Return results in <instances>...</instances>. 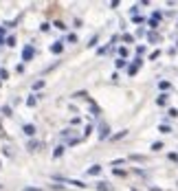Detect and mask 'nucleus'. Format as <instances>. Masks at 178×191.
Here are the masks:
<instances>
[{"mask_svg":"<svg viewBox=\"0 0 178 191\" xmlns=\"http://www.w3.org/2000/svg\"><path fill=\"white\" fill-rule=\"evenodd\" d=\"M156 103H158V105H165V103H167V94H158Z\"/></svg>","mask_w":178,"mask_h":191,"instance_id":"423d86ee","label":"nucleus"},{"mask_svg":"<svg viewBox=\"0 0 178 191\" xmlns=\"http://www.w3.org/2000/svg\"><path fill=\"white\" fill-rule=\"evenodd\" d=\"M37 147H40V143H35V141L29 143V149H37Z\"/></svg>","mask_w":178,"mask_h":191,"instance_id":"aec40b11","label":"nucleus"},{"mask_svg":"<svg viewBox=\"0 0 178 191\" xmlns=\"http://www.w3.org/2000/svg\"><path fill=\"white\" fill-rule=\"evenodd\" d=\"M97 189H99V191H110L108 187H105V182H99V184H97Z\"/></svg>","mask_w":178,"mask_h":191,"instance_id":"ddd939ff","label":"nucleus"},{"mask_svg":"<svg viewBox=\"0 0 178 191\" xmlns=\"http://www.w3.org/2000/svg\"><path fill=\"white\" fill-rule=\"evenodd\" d=\"M2 134H4V132H2V127H0V136H2Z\"/></svg>","mask_w":178,"mask_h":191,"instance_id":"4be33fe9","label":"nucleus"},{"mask_svg":"<svg viewBox=\"0 0 178 191\" xmlns=\"http://www.w3.org/2000/svg\"><path fill=\"white\" fill-rule=\"evenodd\" d=\"M22 191H42V189H35V187H26V189H22Z\"/></svg>","mask_w":178,"mask_h":191,"instance_id":"412c9836","label":"nucleus"},{"mask_svg":"<svg viewBox=\"0 0 178 191\" xmlns=\"http://www.w3.org/2000/svg\"><path fill=\"white\" fill-rule=\"evenodd\" d=\"M158 86H160V88H163V90H167V88H171V86H169V81H165V79H163V81H160V83H158Z\"/></svg>","mask_w":178,"mask_h":191,"instance_id":"9d476101","label":"nucleus"},{"mask_svg":"<svg viewBox=\"0 0 178 191\" xmlns=\"http://www.w3.org/2000/svg\"><path fill=\"white\" fill-rule=\"evenodd\" d=\"M22 132H24L26 136H33V134H35V125H31V123H26V125H22Z\"/></svg>","mask_w":178,"mask_h":191,"instance_id":"f03ea898","label":"nucleus"},{"mask_svg":"<svg viewBox=\"0 0 178 191\" xmlns=\"http://www.w3.org/2000/svg\"><path fill=\"white\" fill-rule=\"evenodd\" d=\"M88 173H90V176H97V173H101V167H99V165H92L90 169H88Z\"/></svg>","mask_w":178,"mask_h":191,"instance_id":"20e7f679","label":"nucleus"},{"mask_svg":"<svg viewBox=\"0 0 178 191\" xmlns=\"http://www.w3.org/2000/svg\"><path fill=\"white\" fill-rule=\"evenodd\" d=\"M62 154H64V145H57V147H55V151H53V156H55V158H59Z\"/></svg>","mask_w":178,"mask_h":191,"instance_id":"39448f33","label":"nucleus"},{"mask_svg":"<svg viewBox=\"0 0 178 191\" xmlns=\"http://www.w3.org/2000/svg\"><path fill=\"white\" fill-rule=\"evenodd\" d=\"M13 44H15V37H13V35L7 37V46H13Z\"/></svg>","mask_w":178,"mask_h":191,"instance_id":"dca6fc26","label":"nucleus"},{"mask_svg":"<svg viewBox=\"0 0 178 191\" xmlns=\"http://www.w3.org/2000/svg\"><path fill=\"white\" fill-rule=\"evenodd\" d=\"M2 114L4 116H11V108H9V105H4V108H2Z\"/></svg>","mask_w":178,"mask_h":191,"instance_id":"f8f14e48","label":"nucleus"},{"mask_svg":"<svg viewBox=\"0 0 178 191\" xmlns=\"http://www.w3.org/2000/svg\"><path fill=\"white\" fill-rule=\"evenodd\" d=\"M33 55H35V50H33V46H26L24 50H22V59H24V61H29V59L33 57Z\"/></svg>","mask_w":178,"mask_h":191,"instance_id":"f257e3e1","label":"nucleus"},{"mask_svg":"<svg viewBox=\"0 0 178 191\" xmlns=\"http://www.w3.org/2000/svg\"><path fill=\"white\" fill-rule=\"evenodd\" d=\"M149 42H158V35H156V33H149Z\"/></svg>","mask_w":178,"mask_h":191,"instance_id":"a211bd4d","label":"nucleus"},{"mask_svg":"<svg viewBox=\"0 0 178 191\" xmlns=\"http://www.w3.org/2000/svg\"><path fill=\"white\" fill-rule=\"evenodd\" d=\"M123 66H125V59L119 57V59H116V68H123Z\"/></svg>","mask_w":178,"mask_h":191,"instance_id":"4468645a","label":"nucleus"},{"mask_svg":"<svg viewBox=\"0 0 178 191\" xmlns=\"http://www.w3.org/2000/svg\"><path fill=\"white\" fill-rule=\"evenodd\" d=\"M42 86H44V81H42V79H40V81H35V83H33V88H35V90H37V88H42Z\"/></svg>","mask_w":178,"mask_h":191,"instance_id":"6ab92c4d","label":"nucleus"},{"mask_svg":"<svg viewBox=\"0 0 178 191\" xmlns=\"http://www.w3.org/2000/svg\"><path fill=\"white\" fill-rule=\"evenodd\" d=\"M119 55H121V59H123L125 55H127V48H125V46H121V48H119Z\"/></svg>","mask_w":178,"mask_h":191,"instance_id":"9b49d317","label":"nucleus"},{"mask_svg":"<svg viewBox=\"0 0 178 191\" xmlns=\"http://www.w3.org/2000/svg\"><path fill=\"white\" fill-rule=\"evenodd\" d=\"M35 103H37V97H35V94H31V97L26 99V105H31V108H33Z\"/></svg>","mask_w":178,"mask_h":191,"instance_id":"0eeeda50","label":"nucleus"},{"mask_svg":"<svg viewBox=\"0 0 178 191\" xmlns=\"http://www.w3.org/2000/svg\"><path fill=\"white\" fill-rule=\"evenodd\" d=\"M136 70H138V68H136V66H134V64H132V66H130V68H127V72H130V75H136Z\"/></svg>","mask_w":178,"mask_h":191,"instance_id":"2eb2a0df","label":"nucleus"},{"mask_svg":"<svg viewBox=\"0 0 178 191\" xmlns=\"http://www.w3.org/2000/svg\"><path fill=\"white\" fill-rule=\"evenodd\" d=\"M158 130H160V132H163V134H169V132H171V127H169V125H160V127H158Z\"/></svg>","mask_w":178,"mask_h":191,"instance_id":"1a4fd4ad","label":"nucleus"},{"mask_svg":"<svg viewBox=\"0 0 178 191\" xmlns=\"http://www.w3.org/2000/svg\"><path fill=\"white\" fill-rule=\"evenodd\" d=\"M62 50H64V44H62V42H55L53 46H51V53H55V55H59Z\"/></svg>","mask_w":178,"mask_h":191,"instance_id":"7ed1b4c3","label":"nucleus"},{"mask_svg":"<svg viewBox=\"0 0 178 191\" xmlns=\"http://www.w3.org/2000/svg\"><path fill=\"white\" fill-rule=\"evenodd\" d=\"M99 138H108V127L101 125V132H99Z\"/></svg>","mask_w":178,"mask_h":191,"instance_id":"6e6552de","label":"nucleus"},{"mask_svg":"<svg viewBox=\"0 0 178 191\" xmlns=\"http://www.w3.org/2000/svg\"><path fill=\"white\" fill-rule=\"evenodd\" d=\"M169 116H171V119H174V116H178V110H176V108H169Z\"/></svg>","mask_w":178,"mask_h":191,"instance_id":"f3484780","label":"nucleus"}]
</instances>
